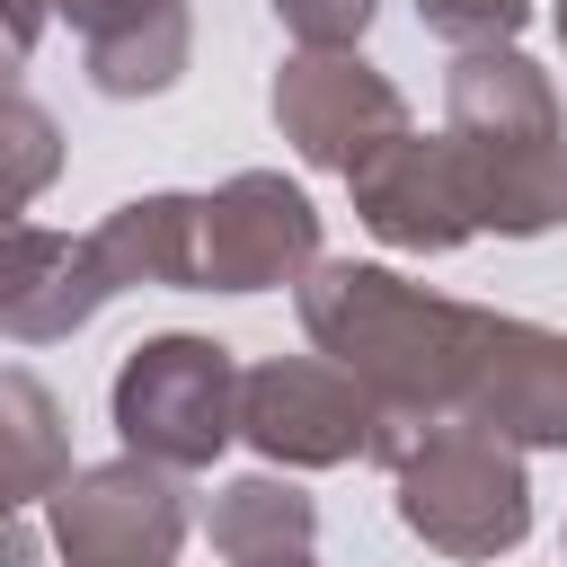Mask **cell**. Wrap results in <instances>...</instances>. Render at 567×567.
<instances>
[{
  "mask_svg": "<svg viewBox=\"0 0 567 567\" xmlns=\"http://www.w3.org/2000/svg\"><path fill=\"white\" fill-rule=\"evenodd\" d=\"M266 106H275V133H284L310 168H328V177H354L381 142L408 133L399 80L372 71L363 53H292V62L275 71Z\"/></svg>",
  "mask_w": 567,
  "mask_h": 567,
  "instance_id": "8",
  "label": "cell"
},
{
  "mask_svg": "<svg viewBox=\"0 0 567 567\" xmlns=\"http://www.w3.org/2000/svg\"><path fill=\"white\" fill-rule=\"evenodd\" d=\"M532 18V0H416V27L452 53H487V44H514Z\"/></svg>",
  "mask_w": 567,
  "mask_h": 567,
  "instance_id": "16",
  "label": "cell"
},
{
  "mask_svg": "<svg viewBox=\"0 0 567 567\" xmlns=\"http://www.w3.org/2000/svg\"><path fill=\"white\" fill-rule=\"evenodd\" d=\"M301 337L372 399V416H461L478 354H487V319L478 301H443L425 284H408L399 266H354V257H319L301 284Z\"/></svg>",
  "mask_w": 567,
  "mask_h": 567,
  "instance_id": "1",
  "label": "cell"
},
{
  "mask_svg": "<svg viewBox=\"0 0 567 567\" xmlns=\"http://www.w3.org/2000/svg\"><path fill=\"white\" fill-rule=\"evenodd\" d=\"M319 266V204L275 177V168H239L204 195L195 213V292H275L301 284Z\"/></svg>",
  "mask_w": 567,
  "mask_h": 567,
  "instance_id": "5",
  "label": "cell"
},
{
  "mask_svg": "<svg viewBox=\"0 0 567 567\" xmlns=\"http://www.w3.org/2000/svg\"><path fill=\"white\" fill-rule=\"evenodd\" d=\"M44 9L71 18L97 97H159L186 80V53H195L186 0H44Z\"/></svg>",
  "mask_w": 567,
  "mask_h": 567,
  "instance_id": "11",
  "label": "cell"
},
{
  "mask_svg": "<svg viewBox=\"0 0 567 567\" xmlns=\"http://www.w3.org/2000/svg\"><path fill=\"white\" fill-rule=\"evenodd\" d=\"M0 567H44V540H35L18 514H0Z\"/></svg>",
  "mask_w": 567,
  "mask_h": 567,
  "instance_id": "18",
  "label": "cell"
},
{
  "mask_svg": "<svg viewBox=\"0 0 567 567\" xmlns=\"http://www.w3.org/2000/svg\"><path fill=\"white\" fill-rule=\"evenodd\" d=\"M115 301L89 230H44V221H9L0 230V337L18 346H53L71 328H89Z\"/></svg>",
  "mask_w": 567,
  "mask_h": 567,
  "instance_id": "10",
  "label": "cell"
},
{
  "mask_svg": "<svg viewBox=\"0 0 567 567\" xmlns=\"http://www.w3.org/2000/svg\"><path fill=\"white\" fill-rule=\"evenodd\" d=\"M62 177V124L0 71V221H18Z\"/></svg>",
  "mask_w": 567,
  "mask_h": 567,
  "instance_id": "15",
  "label": "cell"
},
{
  "mask_svg": "<svg viewBox=\"0 0 567 567\" xmlns=\"http://www.w3.org/2000/svg\"><path fill=\"white\" fill-rule=\"evenodd\" d=\"M53 549L62 567H177L186 549V496L168 470L151 461H97V470H71L53 496Z\"/></svg>",
  "mask_w": 567,
  "mask_h": 567,
  "instance_id": "7",
  "label": "cell"
},
{
  "mask_svg": "<svg viewBox=\"0 0 567 567\" xmlns=\"http://www.w3.org/2000/svg\"><path fill=\"white\" fill-rule=\"evenodd\" d=\"M62 478H71V425H62V399H53L35 372L0 363V514L53 496Z\"/></svg>",
  "mask_w": 567,
  "mask_h": 567,
  "instance_id": "14",
  "label": "cell"
},
{
  "mask_svg": "<svg viewBox=\"0 0 567 567\" xmlns=\"http://www.w3.org/2000/svg\"><path fill=\"white\" fill-rule=\"evenodd\" d=\"M372 399L328 354H275L239 372V443L275 470H337L372 452Z\"/></svg>",
  "mask_w": 567,
  "mask_h": 567,
  "instance_id": "6",
  "label": "cell"
},
{
  "mask_svg": "<svg viewBox=\"0 0 567 567\" xmlns=\"http://www.w3.org/2000/svg\"><path fill=\"white\" fill-rule=\"evenodd\" d=\"M346 195H354V221H363L381 248L452 257V248L478 239V204H470V186H461L443 133H416V124H408L399 142H381V151L346 177Z\"/></svg>",
  "mask_w": 567,
  "mask_h": 567,
  "instance_id": "9",
  "label": "cell"
},
{
  "mask_svg": "<svg viewBox=\"0 0 567 567\" xmlns=\"http://www.w3.org/2000/svg\"><path fill=\"white\" fill-rule=\"evenodd\" d=\"M363 461L390 470L399 523L425 549L461 558V567L514 558L523 532H532V470H523V452L496 443L470 416H381Z\"/></svg>",
  "mask_w": 567,
  "mask_h": 567,
  "instance_id": "3",
  "label": "cell"
},
{
  "mask_svg": "<svg viewBox=\"0 0 567 567\" xmlns=\"http://www.w3.org/2000/svg\"><path fill=\"white\" fill-rule=\"evenodd\" d=\"M195 213H204V195H133V204H115L89 230L106 284L115 292H142V284L151 292H195Z\"/></svg>",
  "mask_w": 567,
  "mask_h": 567,
  "instance_id": "12",
  "label": "cell"
},
{
  "mask_svg": "<svg viewBox=\"0 0 567 567\" xmlns=\"http://www.w3.org/2000/svg\"><path fill=\"white\" fill-rule=\"evenodd\" d=\"M372 9L381 0H275V18H284V35L301 53H354L363 27H372Z\"/></svg>",
  "mask_w": 567,
  "mask_h": 567,
  "instance_id": "17",
  "label": "cell"
},
{
  "mask_svg": "<svg viewBox=\"0 0 567 567\" xmlns=\"http://www.w3.org/2000/svg\"><path fill=\"white\" fill-rule=\"evenodd\" d=\"M106 408H115L124 461H151V470L186 478V470H213L239 443V363H230L221 337L168 328V337H142L115 363Z\"/></svg>",
  "mask_w": 567,
  "mask_h": 567,
  "instance_id": "4",
  "label": "cell"
},
{
  "mask_svg": "<svg viewBox=\"0 0 567 567\" xmlns=\"http://www.w3.org/2000/svg\"><path fill=\"white\" fill-rule=\"evenodd\" d=\"M443 151L478 204V230L540 239L567 221V115L532 53L487 44L443 80Z\"/></svg>",
  "mask_w": 567,
  "mask_h": 567,
  "instance_id": "2",
  "label": "cell"
},
{
  "mask_svg": "<svg viewBox=\"0 0 567 567\" xmlns=\"http://www.w3.org/2000/svg\"><path fill=\"white\" fill-rule=\"evenodd\" d=\"M0 71H9V62H0Z\"/></svg>",
  "mask_w": 567,
  "mask_h": 567,
  "instance_id": "20",
  "label": "cell"
},
{
  "mask_svg": "<svg viewBox=\"0 0 567 567\" xmlns=\"http://www.w3.org/2000/svg\"><path fill=\"white\" fill-rule=\"evenodd\" d=\"M204 532H213V549H221L230 567H310V549H319V505H310L292 478L257 470V478L213 487Z\"/></svg>",
  "mask_w": 567,
  "mask_h": 567,
  "instance_id": "13",
  "label": "cell"
},
{
  "mask_svg": "<svg viewBox=\"0 0 567 567\" xmlns=\"http://www.w3.org/2000/svg\"><path fill=\"white\" fill-rule=\"evenodd\" d=\"M558 44H567V0H558Z\"/></svg>",
  "mask_w": 567,
  "mask_h": 567,
  "instance_id": "19",
  "label": "cell"
}]
</instances>
